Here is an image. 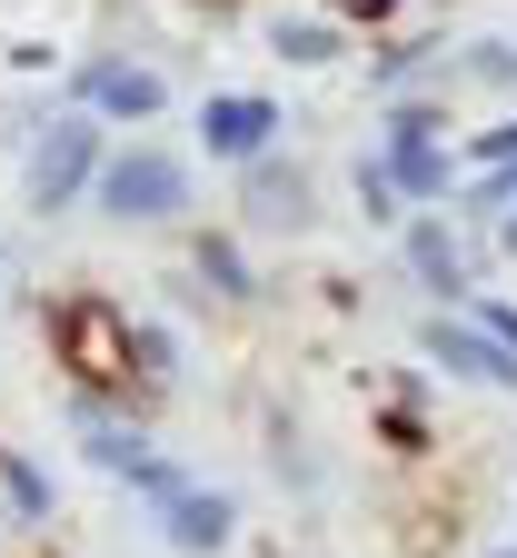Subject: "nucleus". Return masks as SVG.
<instances>
[{
  "instance_id": "1",
  "label": "nucleus",
  "mask_w": 517,
  "mask_h": 558,
  "mask_svg": "<svg viewBox=\"0 0 517 558\" xmlns=\"http://www.w3.org/2000/svg\"><path fill=\"white\" fill-rule=\"evenodd\" d=\"M100 209L110 220H170V209H189V170L160 150H120L100 160Z\"/></svg>"
},
{
  "instance_id": "2",
  "label": "nucleus",
  "mask_w": 517,
  "mask_h": 558,
  "mask_svg": "<svg viewBox=\"0 0 517 558\" xmlns=\"http://www.w3.org/2000/svg\"><path fill=\"white\" fill-rule=\"evenodd\" d=\"M81 180H100V120H50L30 160V209H70Z\"/></svg>"
},
{
  "instance_id": "3",
  "label": "nucleus",
  "mask_w": 517,
  "mask_h": 558,
  "mask_svg": "<svg viewBox=\"0 0 517 558\" xmlns=\"http://www.w3.org/2000/svg\"><path fill=\"white\" fill-rule=\"evenodd\" d=\"M438 120L428 100H398L389 110V180L408 190V199H448V150H438Z\"/></svg>"
},
{
  "instance_id": "4",
  "label": "nucleus",
  "mask_w": 517,
  "mask_h": 558,
  "mask_svg": "<svg viewBox=\"0 0 517 558\" xmlns=\"http://www.w3.org/2000/svg\"><path fill=\"white\" fill-rule=\"evenodd\" d=\"M60 360L81 369L90 389H110V379H120V360H139V349H130V329H120V310H110V300H70V310H60Z\"/></svg>"
},
{
  "instance_id": "5",
  "label": "nucleus",
  "mask_w": 517,
  "mask_h": 558,
  "mask_svg": "<svg viewBox=\"0 0 517 558\" xmlns=\"http://www.w3.org/2000/svg\"><path fill=\"white\" fill-rule=\"evenodd\" d=\"M418 349H428L438 369L478 379V389H517V349H507L497 329H478V319H428V329H418Z\"/></svg>"
},
{
  "instance_id": "6",
  "label": "nucleus",
  "mask_w": 517,
  "mask_h": 558,
  "mask_svg": "<svg viewBox=\"0 0 517 558\" xmlns=\"http://www.w3.org/2000/svg\"><path fill=\"white\" fill-rule=\"evenodd\" d=\"M81 439H90V459H100V469H120L130 488H150V499H170V488H180V469H160V459H150V439H139L130 418H110L100 399H81Z\"/></svg>"
},
{
  "instance_id": "7",
  "label": "nucleus",
  "mask_w": 517,
  "mask_h": 558,
  "mask_svg": "<svg viewBox=\"0 0 517 558\" xmlns=\"http://www.w3.org/2000/svg\"><path fill=\"white\" fill-rule=\"evenodd\" d=\"M199 140H209L219 160H259L269 140H279V110L269 100H239V90L230 100H199Z\"/></svg>"
},
{
  "instance_id": "8",
  "label": "nucleus",
  "mask_w": 517,
  "mask_h": 558,
  "mask_svg": "<svg viewBox=\"0 0 517 558\" xmlns=\"http://www.w3.org/2000/svg\"><path fill=\"white\" fill-rule=\"evenodd\" d=\"M81 90H90V110H120V120H160L170 110V81L160 70H130V60H100Z\"/></svg>"
},
{
  "instance_id": "9",
  "label": "nucleus",
  "mask_w": 517,
  "mask_h": 558,
  "mask_svg": "<svg viewBox=\"0 0 517 558\" xmlns=\"http://www.w3.org/2000/svg\"><path fill=\"white\" fill-rule=\"evenodd\" d=\"M408 259H418V279H428L438 300H458V290H468V250H458L448 220H418V230H408Z\"/></svg>"
},
{
  "instance_id": "10",
  "label": "nucleus",
  "mask_w": 517,
  "mask_h": 558,
  "mask_svg": "<svg viewBox=\"0 0 517 558\" xmlns=\"http://www.w3.org/2000/svg\"><path fill=\"white\" fill-rule=\"evenodd\" d=\"M170 538L180 548H230V499H219V488H170Z\"/></svg>"
},
{
  "instance_id": "11",
  "label": "nucleus",
  "mask_w": 517,
  "mask_h": 558,
  "mask_svg": "<svg viewBox=\"0 0 517 558\" xmlns=\"http://www.w3.org/2000/svg\"><path fill=\"white\" fill-rule=\"evenodd\" d=\"M249 209H259L269 230H299V220H309V180H299V170H259V180H249Z\"/></svg>"
},
{
  "instance_id": "12",
  "label": "nucleus",
  "mask_w": 517,
  "mask_h": 558,
  "mask_svg": "<svg viewBox=\"0 0 517 558\" xmlns=\"http://www.w3.org/2000/svg\"><path fill=\"white\" fill-rule=\"evenodd\" d=\"M269 50H279V60H299V70H319V60H338V31H319V21H279Z\"/></svg>"
},
{
  "instance_id": "13",
  "label": "nucleus",
  "mask_w": 517,
  "mask_h": 558,
  "mask_svg": "<svg viewBox=\"0 0 517 558\" xmlns=\"http://www.w3.org/2000/svg\"><path fill=\"white\" fill-rule=\"evenodd\" d=\"M130 349H139V379H180V339L170 329H130Z\"/></svg>"
},
{
  "instance_id": "14",
  "label": "nucleus",
  "mask_w": 517,
  "mask_h": 558,
  "mask_svg": "<svg viewBox=\"0 0 517 558\" xmlns=\"http://www.w3.org/2000/svg\"><path fill=\"white\" fill-rule=\"evenodd\" d=\"M199 269H209V279H219L230 300H249V259H239L230 240H199Z\"/></svg>"
},
{
  "instance_id": "15",
  "label": "nucleus",
  "mask_w": 517,
  "mask_h": 558,
  "mask_svg": "<svg viewBox=\"0 0 517 558\" xmlns=\"http://www.w3.org/2000/svg\"><path fill=\"white\" fill-rule=\"evenodd\" d=\"M0 488H11V509H21V519H40V509H50L40 469H21V459H0Z\"/></svg>"
},
{
  "instance_id": "16",
  "label": "nucleus",
  "mask_w": 517,
  "mask_h": 558,
  "mask_svg": "<svg viewBox=\"0 0 517 558\" xmlns=\"http://www.w3.org/2000/svg\"><path fill=\"white\" fill-rule=\"evenodd\" d=\"M468 70H478V81H497V90H507V81H517V50H507V40H478V50H468Z\"/></svg>"
},
{
  "instance_id": "17",
  "label": "nucleus",
  "mask_w": 517,
  "mask_h": 558,
  "mask_svg": "<svg viewBox=\"0 0 517 558\" xmlns=\"http://www.w3.org/2000/svg\"><path fill=\"white\" fill-rule=\"evenodd\" d=\"M478 329H497V339L517 349V310H507V300H478Z\"/></svg>"
},
{
  "instance_id": "18",
  "label": "nucleus",
  "mask_w": 517,
  "mask_h": 558,
  "mask_svg": "<svg viewBox=\"0 0 517 558\" xmlns=\"http://www.w3.org/2000/svg\"><path fill=\"white\" fill-rule=\"evenodd\" d=\"M338 11H348V21H389L398 0H338Z\"/></svg>"
},
{
  "instance_id": "19",
  "label": "nucleus",
  "mask_w": 517,
  "mask_h": 558,
  "mask_svg": "<svg viewBox=\"0 0 517 558\" xmlns=\"http://www.w3.org/2000/svg\"><path fill=\"white\" fill-rule=\"evenodd\" d=\"M507 259H517V209H507Z\"/></svg>"
},
{
  "instance_id": "20",
  "label": "nucleus",
  "mask_w": 517,
  "mask_h": 558,
  "mask_svg": "<svg viewBox=\"0 0 517 558\" xmlns=\"http://www.w3.org/2000/svg\"><path fill=\"white\" fill-rule=\"evenodd\" d=\"M497 558H517V548H497Z\"/></svg>"
}]
</instances>
